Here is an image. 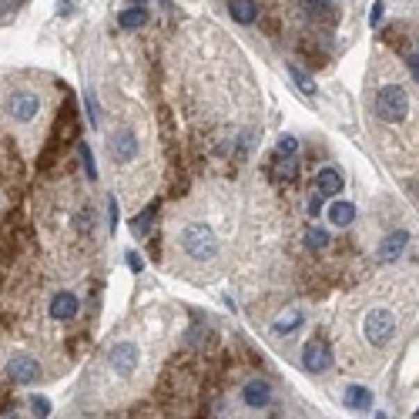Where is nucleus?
Wrapping results in <instances>:
<instances>
[{"mask_svg":"<svg viewBox=\"0 0 419 419\" xmlns=\"http://www.w3.org/2000/svg\"><path fill=\"white\" fill-rule=\"evenodd\" d=\"M31 409H34V416H47L51 413V400L47 396H31Z\"/></svg>","mask_w":419,"mask_h":419,"instance_id":"nucleus-25","label":"nucleus"},{"mask_svg":"<svg viewBox=\"0 0 419 419\" xmlns=\"http://www.w3.org/2000/svg\"><path fill=\"white\" fill-rule=\"evenodd\" d=\"M362 336H365V343L376 345V349H386V345L396 339V315L389 312V309H372V312H365V319H362Z\"/></svg>","mask_w":419,"mask_h":419,"instance_id":"nucleus-3","label":"nucleus"},{"mask_svg":"<svg viewBox=\"0 0 419 419\" xmlns=\"http://www.w3.org/2000/svg\"><path fill=\"white\" fill-rule=\"evenodd\" d=\"M242 400H245L248 409H265L272 402V386L265 379H252L242 386Z\"/></svg>","mask_w":419,"mask_h":419,"instance_id":"nucleus-10","label":"nucleus"},{"mask_svg":"<svg viewBox=\"0 0 419 419\" xmlns=\"http://www.w3.org/2000/svg\"><path fill=\"white\" fill-rule=\"evenodd\" d=\"M71 10H74V7H71V3H67V0H60V3H58V14H60V17H67V14H71Z\"/></svg>","mask_w":419,"mask_h":419,"instance_id":"nucleus-31","label":"nucleus"},{"mask_svg":"<svg viewBox=\"0 0 419 419\" xmlns=\"http://www.w3.org/2000/svg\"><path fill=\"white\" fill-rule=\"evenodd\" d=\"M305 3V10L309 14H315V17H322V20H332L336 17V7H332V0H302Z\"/></svg>","mask_w":419,"mask_h":419,"instance_id":"nucleus-19","label":"nucleus"},{"mask_svg":"<svg viewBox=\"0 0 419 419\" xmlns=\"http://www.w3.org/2000/svg\"><path fill=\"white\" fill-rule=\"evenodd\" d=\"M343 402H345V409L365 413V409H372V389H365V386H345Z\"/></svg>","mask_w":419,"mask_h":419,"instance_id":"nucleus-13","label":"nucleus"},{"mask_svg":"<svg viewBox=\"0 0 419 419\" xmlns=\"http://www.w3.org/2000/svg\"><path fill=\"white\" fill-rule=\"evenodd\" d=\"M302 365L309 372H325L332 365V349L325 339H309L302 345Z\"/></svg>","mask_w":419,"mask_h":419,"instance_id":"nucleus-5","label":"nucleus"},{"mask_svg":"<svg viewBox=\"0 0 419 419\" xmlns=\"http://www.w3.org/2000/svg\"><path fill=\"white\" fill-rule=\"evenodd\" d=\"M77 151H81V165H84L88 178H97V165H95V154H91V145H81Z\"/></svg>","mask_w":419,"mask_h":419,"instance_id":"nucleus-23","label":"nucleus"},{"mask_svg":"<svg viewBox=\"0 0 419 419\" xmlns=\"http://www.w3.org/2000/svg\"><path fill=\"white\" fill-rule=\"evenodd\" d=\"M178 245L195 262H211L218 255V235L208 222H185L178 231Z\"/></svg>","mask_w":419,"mask_h":419,"instance_id":"nucleus-1","label":"nucleus"},{"mask_svg":"<svg viewBox=\"0 0 419 419\" xmlns=\"http://www.w3.org/2000/svg\"><path fill=\"white\" fill-rule=\"evenodd\" d=\"M7 111H10V117L14 121H34L40 111V97L34 95V91H17V95L10 97V104H7Z\"/></svg>","mask_w":419,"mask_h":419,"instance_id":"nucleus-6","label":"nucleus"},{"mask_svg":"<svg viewBox=\"0 0 419 419\" xmlns=\"http://www.w3.org/2000/svg\"><path fill=\"white\" fill-rule=\"evenodd\" d=\"M229 14L238 24H252V20L258 17V3L255 0H229Z\"/></svg>","mask_w":419,"mask_h":419,"instance_id":"nucleus-17","label":"nucleus"},{"mask_svg":"<svg viewBox=\"0 0 419 419\" xmlns=\"http://www.w3.org/2000/svg\"><path fill=\"white\" fill-rule=\"evenodd\" d=\"M108 151L115 161H131L134 154H138V138L131 131H124V128H117L111 138H108Z\"/></svg>","mask_w":419,"mask_h":419,"instance_id":"nucleus-7","label":"nucleus"},{"mask_svg":"<svg viewBox=\"0 0 419 419\" xmlns=\"http://www.w3.org/2000/svg\"><path fill=\"white\" fill-rule=\"evenodd\" d=\"M329 222H332V225H339V229L352 225V222H356V205H352V202H345V198H336V202L329 205Z\"/></svg>","mask_w":419,"mask_h":419,"instance_id":"nucleus-14","label":"nucleus"},{"mask_svg":"<svg viewBox=\"0 0 419 419\" xmlns=\"http://www.w3.org/2000/svg\"><path fill=\"white\" fill-rule=\"evenodd\" d=\"M288 74L295 77V84H299V88H302L305 95H315V81H312V77H305L302 71H299V67H295V64H288Z\"/></svg>","mask_w":419,"mask_h":419,"instance_id":"nucleus-22","label":"nucleus"},{"mask_svg":"<svg viewBox=\"0 0 419 419\" xmlns=\"http://www.w3.org/2000/svg\"><path fill=\"white\" fill-rule=\"evenodd\" d=\"M343 185H345V178H343V172H339L336 165H325V168H319V174H315V191H319V195L339 198Z\"/></svg>","mask_w":419,"mask_h":419,"instance_id":"nucleus-9","label":"nucleus"},{"mask_svg":"<svg viewBox=\"0 0 419 419\" xmlns=\"http://www.w3.org/2000/svg\"><path fill=\"white\" fill-rule=\"evenodd\" d=\"M409 71H413V77H416V81H419V58H413V60H409Z\"/></svg>","mask_w":419,"mask_h":419,"instance_id":"nucleus-32","label":"nucleus"},{"mask_svg":"<svg viewBox=\"0 0 419 419\" xmlns=\"http://www.w3.org/2000/svg\"><path fill=\"white\" fill-rule=\"evenodd\" d=\"M151 218H154V205H148V208L141 211L138 218L131 222V229H134V235H145L148 231V225H151Z\"/></svg>","mask_w":419,"mask_h":419,"instance_id":"nucleus-21","label":"nucleus"},{"mask_svg":"<svg viewBox=\"0 0 419 419\" xmlns=\"http://www.w3.org/2000/svg\"><path fill=\"white\" fill-rule=\"evenodd\" d=\"M275 161H279V178H292V174H295V168H299L295 154H292V158H279V154H275Z\"/></svg>","mask_w":419,"mask_h":419,"instance_id":"nucleus-24","label":"nucleus"},{"mask_svg":"<svg viewBox=\"0 0 419 419\" xmlns=\"http://www.w3.org/2000/svg\"><path fill=\"white\" fill-rule=\"evenodd\" d=\"M406 245H409V231H406V229L389 231V235L379 242V258H382V262H396L402 252H406Z\"/></svg>","mask_w":419,"mask_h":419,"instance_id":"nucleus-11","label":"nucleus"},{"mask_svg":"<svg viewBox=\"0 0 419 419\" xmlns=\"http://www.w3.org/2000/svg\"><path fill=\"white\" fill-rule=\"evenodd\" d=\"M382 10H386V7H382V0H376V3H372V14H369V24H372V27L382 20Z\"/></svg>","mask_w":419,"mask_h":419,"instance_id":"nucleus-28","label":"nucleus"},{"mask_svg":"<svg viewBox=\"0 0 419 419\" xmlns=\"http://www.w3.org/2000/svg\"><path fill=\"white\" fill-rule=\"evenodd\" d=\"M74 315H77V295L74 292H58V295L51 299V319L71 322Z\"/></svg>","mask_w":419,"mask_h":419,"instance_id":"nucleus-12","label":"nucleus"},{"mask_svg":"<svg viewBox=\"0 0 419 419\" xmlns=\"http://www.w3.org/2000/svg\"><path fill=\"white\" fill-rule=\"evenodd\" d=\"M128 265H131V272H141V258L134 252H128Z\"/></svg>","mask_w":419,"mask_h":419,"instance_id":"nucleus-30","label":"nucleus"},{"mask_svg":"<svg viewBox=\"0 0 419 419\" xmlns=\"http://www.w3.org/2000/svg\"><path fill=\"white\" fill-rule=\"evenodd\" d=\"M305 208H309V215L315 218V215L322 211V198H319V195H315V198H309V205H305Z\"/></svg>","mask_w":419,"mask_h":419,"instance_id":"nucleus-29","label":"nucleus"},{"mask_svg":"<svg viewBox=\"0 0 419 419\" xmlns=\"http://www.w3.org/2000/svg\"><path fill=\"white\" fill-rule=\"evenodd\" d=\"M305 248H309V252H322V248H329V231L319 229V225H312V229L305 231Z\"/></svg>","mask_w":419,"mask_h":419,"instance_id":"nucleus-18","label":"nucleus"},{"mask_svg":"<svg viewBox=\"0 0 419 419\" xmlns=\"http://www.w3.org/2000/svg\"><path fill=\"white\" fill-rule=\"evenodd\" d=\"M84 104H88V117H91V124H97V121H101V108H97L95 95H88V97H84Z\"/></svg>","mask_w":419,"mask_h":419,"instance_id":"nucleus-26","label":"nucleus"},{"mask_svg":"<svg viewBox=\"0 0 419 419\" xmlns=\"http://www.w3.org/2000/svg\"><path fill=\"white\" fill-rule=\"evenodd\" d=\"M7 372H10V379H17L20 386H27V382L40 379V362L31 359V356H14V359L7 362Z\"/></svg>","mask_w":419,"mask_h":419,"instance_id":"nucleus-8","label":"nucleus"},{"mask_svg":"<svg viewBox=\"0 0 419 419\" xmlns=\"http://www.w3.org/2000/svg\"><path fill=\"white\" fill-rule=\"evenodd\" d=\"M376 115L386 121V124H400L409 115V95L402 84H386L376 91Z\"/></svg>","mask_w":419,"mask_h":419,"instance_id":"nucleus-2","label":"nucleus"},{"mask_svg":"<svg viewBox=\"0 0 419 419\" xmlns=\"http://www.w3.org/2000/svg\"><path fill=\"white\" fill-rule=\"evenodd\" d=\"M117 24H121L124 31H141V27L148 24V10H145L141 3H131V7H124V10L117 14Z\"/></svg>","mask_w":419,"mask_h":419,"instance_id":"nucleus-15","label":"nucleus"},{"mask_svg":"<svg viewBox=\"0 0 419 419\" xmlns=\"http://www.w3.org/2000/svg\"><path fill=\"white\" fill-rule=\"evenodd\" d=\"M302 322H305L302 312H299V309H288V312H282V315L272 322V332H275V336H288V332H295Z\"/></svg>","mask_w":419,"mask_h":419,"instance_id":"nucleus-16","label":"nucleus"},{"mask_svg":"<svg viewBox=\"0 0 419 419\" xmlns=\"http://www.w3.org/2000/svg\"><path fill=\"white\" fill-rule=\"evenodd\" d=\"M108 222H111L108 229L117 231V198H111V202H108Z\"/></svg>","mask_w":419,"mask_h":419,"instance_id":"nucleus-27","label":"nucleus"},{"mask_svg":"<svg viewBox=\"0 0 419 419\" xmlns=\"http://www.w3.org/2000/svg\"><path fill=\"white\" fill-rule=\"evenodd\" d=\"M295 151H299V138H295V134H282L279 145H275V154H279V158H292Z\"/></svg>","mask_w":419,"mask_h":419,"instance_id":"nucleus-20","label":"nucleus"},{"mask_svg":"<svg viewBox=\"0 0 419 419\" xmlns=\"http://www.w3.org/2000/svg\"><path fill=\"white\" fill-rule=\"evenodd\" d=\"M138 359H141V352H138V345L131 339H121V343L111 345V352H108V365L115 369L117 376H131L134 369H138Z\"/></svg>","mask_w":419,"mask_h":419,"instance_id":"nucleus-4","label":"nucleus"}]
</instances>
